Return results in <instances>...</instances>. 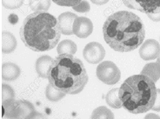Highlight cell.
Instances as JSON below:
<instances>
[{"label": "cell", "instance_id": "obj_18", "mask_svg": "<svg viewBox=\"0 0 160 119\" xmlns=\"http://www.w3.org/2000/svg\"><path fill=\"white\" fill-rule=\"evenodd\" d=\"M45 96H46V98L49 101L56 103V102H58L61 99H63L66 96V94L64 92L56 89L55 87H53L51 83H49L46 87V90H45Z\"/></svg>", "mask_w": 160, "mask_h": 119}, {"label": "cell", "instance_id": "obj_12", "mask_svg": "<svg viewBox=\"0 0 160 119\" xmlns=\"http://www.w3.org/2000/svg\"><path fill=\"white\" fill-rule=\"evenodd\" d=\"M53 59L48 55H44L39 57L35 63V70L38 75L42 78H48L49 70L52 65Z\"/></svg>", "mask_w": 160, "mask_h": 119}, {"label": "cell", "instance_id": "obj_15", "mask_svg": "<svg viewBox=\"0 0 160 119\" xmlns=\"http://www.w3.org/2000/svg\"><path fill=\"white\" fill-rule=\"evenodd\" d=\"M105 101L110 107L112 109H120L123 107L122 102L119 97V89H112L105 96Z\"/></svg>", "mask_w": 160, "mask_h": 119}, {"label": "cell", "instance_id": "obj_14", "mask_svg": "<svg viewBox=\"0 0 160 119\" xmlns=\"http://www.w3.org/2000/svg\"><path fill=\"white\" fill-rule=\"evenodd\" d=\"M2 52L4 54L12 53L16 50L18 42L15 37L12 35L11 32H2Z\"/></svg>", "mask_w": 160, "mask_h": 119}, {"label": "cell", "instance_id": "obj_27", "mask_svg": "<svg viewBox=\"0 0 160 119\" xmlns=\"http://www.w3.org/2000/svg\"><path fill=\"white\" fill-rule=\"evenodd\" d=\"M91 1H92V3L97 4V5H103V4L108 3L109 0H91Z\"/></svg>", "mask_w": 160, "mask_h": 119}, {"label": "cell", "instance_id": "obj_24", "mask_svg": "<svg viewBox=\"0 0 160 119\" xmlns=\"http://www.w3.org/2000/svg\"><path fill=\"white\" fill-rule=\"evenodd\" d=\"M55 4L60 6H66V7H73L77 4L81 3L83 0H52Z\"/></svg>", "mask_w": 160, "mask_h": 119}, {"label": "cell", "instance_id": "obj_29", "mask_svg": "<svg viewBox=\"0 0 160 119\" xmlns=\"http://www.w3.org/2000/svg\"><path fill=\"white\" fill-rule=\"evenodd\" d=\"M157 62H158V63L160 64V56L158 57V58H157Z\"/></svg>", "mask_w": 160, "mask_h": 119}, {"label": "cell", "instance_id": "obj_20", "mask_svg": "<svg viewBox=\"0 0 160 119\" xmlns=\"http://www.w3.org/2000/svg\"><path fill=\"white\" fill-rule=\"evenodd\" d=\"M92 118H109L113 119L114 115L112 111L104 106H100L93 111V113L91 116Z\"/></svg>", "mask_w": 160, "mask_h": 119}, {"label": "cell", "instance_id": "obj_3", "mask_svg": "<svg viewBox=\"0 0 160 119\" xmlns=\"http://www.w3.org/2000/svg\"><path fill=\"white\" fill-rule=\"evenodd\" d=\"M49 83L66 95H76L88 83V75L83 62L73 55L56 57L50 67Z\"/></svg>", "mask_w": 160, "mask_h": 119}, {"label": "cell", "instance_id": "obj_26", "mask_svg": "<svg viewBox=\"0 0 160 119\" xmlns=\"http://www.w3.org/2000/svg\"><path fill=\"white\" fill-rule=\"evenodd\" d=\"M147 16L150 19L154 22H160V12L155 13V14H149Z\"/></svg>", "mask_w": 160, "mask_h": 119}, {"label": "cell", "instance_id": "obj_16", "mask_svg": "<svg viewBox=\"0 0 160 119\" xmlns=\"http://www.w3.org/2000/svg\"><path fill=\"white\" fill-rule=\"evenodd\" d=\"M141 74L147 76L156 83L160 78V64L158 62L147 64L143 68Z\"/></svg>", "mask_w": 160, "mask_h": 119}, {"label": "cell", "instance_id": "obj_21", "mask_svg": "<svg viewBox=\"0 0 160 119\" xmlns=\"http://www.w3.org/2000/svg\"><path fill=\"white\" fill-rule=\"evenodd\" d=\"M15 92L10 85L6 83H2V101L15 99Z\"/></svg>", "mask_w": 160, "mask_h": 119}, {"label": "cell", "instance_id": "obj_13", "mask_svg": "<svg viewBox=\"0 0 160 119\" xmlns=\"http://www.w3.org/2000/svg\"><path fill=\"white\" fill-rule=\"evenodd\" d=\"M21 70L16 64L11 62L2 64V78L4 81L12 82L19 77Z\"/></svg>", "mask_w": 160, "mask_h": 119}, {"label": "cell", "instance_id": "obj_25", "mask_svg": "<svg viewBox=\"0 0 160 119\" xmlns=\"http://www.w3.org/2000/svg\"><path fill=\"white\" fill-rule=\"evenodd\" d=\"M152 110L154 111H160V89H157V97Z\"/></svg>", "mask_w": 160, "mask_h": 119}, {"label": "cell", "instance_id": "obj_9", "mask_svg": "<svg viewBox=\"0 0 160 119\" xmlns=\"http://www.w3.org/2000/svg\"><path fill=\"white\" fill-rule=\"evenodd\" d=\"M139 56L143 60L148 61L158 58L160 56V44L154 39H147L139 49Z\"/></svg>", "mask_w": 160, "mask_h": 119}, {"label": "cell", "instance_id": "obj_8", "mask_svg": "<svg viewBox=\"0 0 160 119\" xmlns=\"http://www.w3.org/2000/svg\"><path fill=\"white\" fill-rule=\"evenodd\" d=\"M83 57L89 64H99L105 57V50L99 43L92 42L85 45L83 50Z\"/></svg>", "mask_w": 160, "mask_h": 119}, {"label": "cell", "instance_id": "obj_1", "mask_svg": "<svg viewBox=\"0 0 160 119\" xmlns=\"http://www.w3.org/2000/svg\"><path fill=\"white\" fill-rule=\"evenodd\" d=\"M104 39L112 50L130 52L143 44L145 28L135 13L120 11L107 17L103 26Z\"/></svg>", "mask_w": 160, "mask_h": 119}, {"label": "cell", "instance_id": "obj_23", "mask_svg": "<svg viewBox=\"0 0 160 119\" xmlns=\"http://www.w3.org/2000/svg\"><path fill=\"white\" fill-rule=\"evenodd\" d=\"M72 9H73L75 12H81V13H85V12H90V10H91V5L89 4L88 1L83 0L81 3H79L78 4H77L75 6H73Z\"/></svg>", "mask_w": 160, "mask_h": 119}, {"label": "cell", "instance_id": "obj_10", "mask_svg": "<svg viewBox=\"0 0 160 119\" xmlns=\"http://www.w3.org/2000/svg\"><path fill=\"white\" fill-rule=\"evenodd\" d=\"M93 32L92 20L85 17H78L73 24V33L79 38L88 37Z\"/></svg>", "mask_w": 160, "mask_h": 119}, {"label": "cell", "instance_id": "obj_17", "mask_svg": "<svg viewBox=\"0 0 160 119\" xmlns=\"http://www.w3.org/2000/svg\"><path fill=\"white\" fill-rule=\"evenodd\" d=\"M77 50H78L77 44L73 41L69 39L63 40L57 47V52L58 55H62V54L74 55L77 52Z\"/></svg>", "mask_w": 160, "mask_h": 119}, {"label": "cell", "instance_id": "obj_6", "mask_svg": "<svg viewBox=\"0 0 160 119\" xmlns=\"http://www.w3.org/2000/svg\"><path fill=\"white\" fill-rule=\"evenodd\" d=\"M96 75L98 78L107 85L116 84L121 78L119 69L112 61H104L99 63L97 67Z\"/></svg>", "mask_w": 160, "mask_h": 119}, {"label": "cell", "instance_id": "obj_19", "mask_svg": "<svg viewBox=\"0 0 160 119\" xmlns=\"http://www.w3.org/2000/svg\"><path fill=\"white\" fill-rule=\"evenodd\" d=\"M51 0H29V7L35 12H46L51 7Z\"/></svg>", "mask_w": 160, "mask_h": 119}, {"label": "cell", "instance_id": "obj_28", "mask_svg": "<svg viewBox=\"0 0 160 119\" xmlns=\"http://www.w3.org/2000/svg\"><path fill=\"white\" fill-rule=\"evenodd\" d=\"M151 117H152V118H160L159 116L158 115H155V114H150V115H147L146 117H145V118H151Z\"/></svg>", "mask_w": 160, "mask_h": 119}, {"label": "cell", "instance_id": "obj_7", "mask_svg": "<svg viewBox=\"0 0 160 119\" xmlns=\"http://www.w3.org/2000/svg\"><path fill=\"white\" fill-rule=\"evenodd\" d=\"M123 3L127 8L147 15L160 12V0H123Z\"/></svg>", "mask_w": 160, "mask_h": 119}, {"label": "cell", "instance_id": "obj_22", "mask_svg": "<svg viewBox=\"0 0 160 119\" xmlns=\"http://www.w3.org/2000/svg\"><path fill=\"white\" fill-rule=\"evenodd\" d=\"M24 0H2V4L4 8L9 10H15V9L20 8Z\"/></svg>", "mask_w": 160, "mask_h": 119}, {"label": "cell", "instance_id": "obj_4", "mask_svg": "<svg viewBox=\"0 0 160 119\" xmlns=\"http://www.w3.org/2000/svg\"><path fill=\"white\" fill-rule=\"evenodd\" d=\"M123 107L132 114L151 111L157 97L155 82L143 74L128 77L119 89Z\"/></svg>", "mask_w": 160, "mask_h": 119}, {"label": "cell", "instance_id": "obj_11", "mask_svg": "<svg viewBox=\"0 0 160 119\" xmlns=\"http://www.w3.org/2000/svg\"><path fill=\"white\" fill-rule=\"evenodd\" d=\"M77 17L78 16L76 14L70 12H64L61 15H59L58 20L59 23L61 32L64 35L69 36V35L74 34L73 33V24H74V21Z\"/></svg>", "mask_w": 160, "mask_h": 119}, {"label": "cell", "instance_id": "obj_2", "mask_svg": "<svg viewBox=\"0 0 160 119\" xmlns=\"http://www.w3.org/2000/svg\"><path fill=\"white\" fill-rule=\"evenodd\" d=\"M20 38L33 52H47L57 46L61 37L58 20L47 12L30 14L20 28Z\"/></svg>", "mask_w": 160, "mask_h": 119}, {"label": "cell", "instance_id": "obj_5", "mask_svg": "<svg viewBox=\"0 0 160 119\" xmlns=\"http://www.w3.org/2000/svg\"><path fill=\"white\" fill-rule=\"evenodd\" d=\"M3 117L28 119L37 117L38 112L32 103L24 100H7L2 103Z\"/></svg>", "mask_w": 160, "mask_h": 119}]
</instances>
